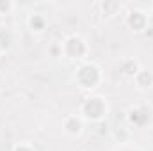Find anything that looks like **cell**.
<instances>
[{
  "label": "cell",
  "instance_id": "1",
  "mask_svg": "<svg viewBox=\"0 0 153 151\" xmlns=\"http://www.w3.org/2000/svg\"><path fill=\"white\" fill-rule=\"evenodd\" d=\"M107 114H109V103H107L105 96H102V94L87 96L78 107V115L89 123H100L107 117Z\"/></svg>",
  "mask_w": 153,
  "mask_h": 151
},
{
  "label": "cell",
  "instance_id": "2",
  "mask_svg": "<svg viewBox=\"0 0 153 151\" xmlns=\"http://www.w3.org/2000/svg\"><path fill=\"white\" fill-rule=\"evenodd\" d=\"M75 82L76 85L84 91H93L96 89L102 80H103V73H102V68L93 62V61H85V62H80L78 68L75 70Z\"/></svg>",
  "mask_w": 153,
  "mask_h": 151
},
{
  "label": "cell",
  "instance_id": "3",
  "mask_svg": "<svg viewBox=\"0 0 153 151\" xmlns=\"http://www.w3.org/2000/svg\"><path fill=\"white\" fill-rule=\"evenodd\" d=\"M61 50H62V55L66 59L76 61V62H85L91 48H89V43L80 34H70L61 43Z\"/></svg>",
  "mask_w": 153,
  "mask_h": 151
},
{
  "label": "cell",
  "instance_id": "4",
  "mask_svg": "<svg viewBox=\"0 0 153 151\" xmlns=\"http://www.w3.org/2000/svg\"><path fill=\"white\" fill-rule=\"evenodd\" d=\"M148 23H150V14L143 9H132L125 16V25L135 34L144 32L148 29Z\"/></svg>",
  "mask_w": 153,
  "mask_h": 151
},
{
  "label": "cell",
  "instance_id": "5",
  "mask_svg": "<svg viewBox=\"0 0 153 151\" xmlns=\"http://www.w3.org/2000/svg\"><path fill=\"white\" fill-rule=\"evenodd\" d=\"M84 124H85V121H84L78 114H70V115H66L64 121H62V130H64V133H68V135L78 137V135L84 133Z\"/></svg>",
  "mask_w": 153,
  "mask_h": 151
},
{
  "label": "cell",
  "instance_id": "6",
  "mask_svg": "<svg viewBox=\"0 0 153 151\" xmlns=\"http://www.w3.org/2000/svg\"><path fill=\"white\" fill-rule=\"evenodd\" d=\"M96 7H98V13H100L102 20H112L119 14L123 4L116 2V0H105V2H98Z\"/></svg>",
  "mask_w": 153,
  "mask_h": 151
},
{
  "label": "cell",
  "instance_id": "7",
  "mask_svg": "<svg viewBox=\"0 0 153 151\" xmlns=\"http://www.w3.org/2000/svg\"><path fill=\"white\" fill-rule=\"evenodd\" d=\"M139 71H141V64H139V61L134 59V57H126V59H123L121 64H119V73L125 76V78L134 80Z\"/></svg>",
  "mask_w": 153,
  "mask_h": 151
},
{
  "label": "cell",
  "instance_id": "8",
  "mask_svg": "<svg viewBox=\"0 0 153 151\" xmlns=\"http://www.w3.org/2000/svg\"><path fill=\"white\" fill-rule=\"evenodd\" d=\"M27 25L30 29L32 34H43L46 30V25H48V20L45 14L41 13H30L29 18H27Z\"/></svg>",
  "mask_w": 153,
  "mask_h": 151
},
{
  "label": "cell",
  "instance_id": "9",
  "mask_svg": "<svg viewBox=\"0 0 153 151\" xmlns=\"http://www.w3.org/2000/svg\"><path fill=\"white\" fill-rule=\"evenodd\" d=\"M134 82H135V85H137L139 89H143V91L152 89L153 87V71H150V70H143V68H141V71L135 75Z\"/></svg>",
  "mask_w": 153,
  "mask_h": 151
},
{
  "label": "cell",
  "instance_id": "10",
  "mask_svg": "<svg viewBox=\"0 0 153 151\" xmlns=\"http://www.w3.org/2000/svg\"><path fill=\"white\" fill-rule=\"evenodd\" d=\"M9 44H11V34H9V30H5V29H0V48L5 52Z\"/></svg>",
  "mask_w": 153,
  "mask_h": 151
},
{
  "label": "cell",
  "instance_id": "11",
  "mask_svg": "<svg viewBox=\"0 0 153 151\" xmlns=\"http://www.w3.org/2000/svg\"><path fill=\"white\" fill-rule=\"evenodd\" d=\"M16 9V4L14 2H9V0H0V14H9Z\"/></svg>",
  "mask_w": 153,
  "mask_h": 151
},
{
  "label": "cell",
  "instance_id": "12",
  "mask_svg": "<svg viewBox=\"0 0 153 151\" xmlns=\"http://www.w3.org/2000/svg\"><path fill=\"white\" fill-rule=\"evenodd\" d=\"M11 151H36V150H34V146L29 144V142H18Z\"/></svg>",
  "mask_w": 153,
  "mask_h": 151
},
{
  "label": "cell",
  "instance_id": "13",
  "mask_svg": "<svg viewBox=\"0 0 153 151\" xmlns=\"http://www.w3.org/2000/svg\"><path fill=\"white\" fill-rule=\"evenodd\" d=\"M4 87H5V78H4V75L0 73V93L4 91Z\"/></svg>",
  "mask_w": 153,
  "mask_h": 151
},
{
  "label": "cell",
  "instance_id": "14",
  "mask_svg": "<svg viewBox=\"0 0 153 151\" xmlns=\"http://www.w3.org/2000/svg\"><path fill=\"white\" fill-rule=\"evenodd\" d=\"M2 53H4V50H2V48H0V55H2Z\"/></svg>",
  "mask_w": 153,
  "mask_h": 151
},
{
  "label": "cell",
  "instance_id": "15",
  "mask_svg": "<svg viewBox=\"0 0 153 151\" xmlns=\"http://www.w3.org/2000/svg\"><path fill=\"white\" fill-rule=\"evenodd\" d=\"M150 9H152V11H153V4H152V5H150Z\"/></svg>",
  "mask_w": 153,
  "mask_h": 151
}]
</instances>
